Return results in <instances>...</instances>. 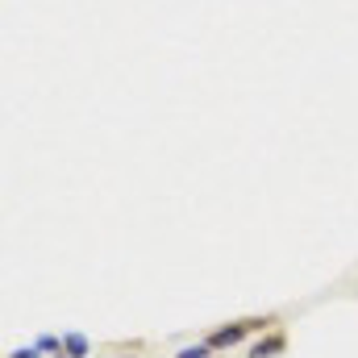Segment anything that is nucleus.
I'll use <instances>...</instances> for the list:
<instances>
[{"label":"nucleus","instance_id":"1a4fd4ad","mask_svg":"<svg viewBox=\"0 0 358 358\" xmlns=\"http://www.w3.org/2000/svg\"><path fill=\"white\" fill-rule=\"evenodd\" d=\"M217 358H225V355H217Z\"/></svg>","mask_w":358,"mask_h":358},{"label":"nucleus","instance_id":"39448f33","mask_svg":"<svg viewBox=\"0 0 358 358\" xmlns=\"http://www.w3.org/2000/svg\"><path fill=\"white\" fill-rule=\"evenodd\" d=\"M176 358H217V350H213V346L200 338V342H192V346H179Z\"/></svg>","mask_w":358,"mask_h":358},{"label":"nucleus","instance_id":"f257e3e1","mask_svg":"<svg viewBox=\"0 0 358 358\" xmlns=\"http://www.w3.org/2000/svg\"><path fill=\"white\" fill-rule=\"evenodd\" d=\"M275 325H283L275 313H263V317H238V321H225V325L208 329L204 342H208L217 355H225V350H234V346H250L259 334H267V329H275Z\"/></svg>","mask_w":358,"mask_h":358},{"label":"nucleus","instance_id":"0eeeda50","mask_svg":"<svg viewBox=\"0 0 358 358\" xmlns=\"http://www.w3.org/2000/svg\"><path fill=\"white\" fill-rule=\"evenodd\" d=\"M117 358H138V355H117Z\"/></svg>","mask_w":358,"mask_h":358},{"label":"nucleus","instance_id":"7ed1b4c3","mask_svg":"<svg viewBox=\"0 0 358 358\" xmlns=\"http://www.w3.org/2000/svg\"><path fill=\"white\" fill-rule=\"evenodd\" d=\"M63 355H71V358H88L92 350H96V342H92L88 334H63Z\"/></svg>","mask_w":358,"mask_h":358},{"label":"nucleus","instance_id":"20e7f679","mask_svg":"<svg viewBox=\"0 0 358 358\" xmlns=\"http://www.w3.org/2000/svg\"><path fill=\"white\" fill-rule=\"evenodd\" d=\"M34 346H38V355L42 358H55V355H63L67 346H63V334H38L34 338Z\"/></svg>","mask_w":358,"mask_h":358},{"label":"nucleus","instance_id":"f03ea898","mask_svg":"<svg viewBox=\"0 0 358 358\" xmlns=\"http://www.w3.org/2000/svg\"><path fill=\"white\" fill-rule=\"evenodd\" d=\"M287 346H292L287 325H275V329L259 334V338L246 346V358H279V355H287Z\"/></svg>","mask_w":358,"mask_h":358},{"label":"nucleus","instance_id":"6e6552de","mask_svg":"<svg viewBox=\"0 0 358 358\" xmlns=\"http://www.w3.org/2000/svg\"><path fill=\"white\" fill-rule=\"evenodd\" d=\"M55 358H71V355H55Z\"/></svg>","mask_w":358,"mask_h":358},{"label":"nucleus","instance_id":"423d86ee","mask_svg":"<svg viewBox=\"0 0 358 358\" xmlns=\"http://www.w3.org/2000/svg\"><path fill=\"white\" fill-rule=\"evenodd\" d=\"M4 358H42V355H38V346L29 342V346H21V350H8Z\"/></svg>","mask_w":358,"mask_h":358}]
</instances>
